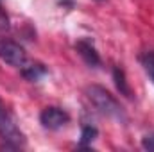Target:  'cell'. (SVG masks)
I'll list each match as a JSON object with an SVG mask.
<instances>
[{
  "label": "cell",
  "instance_id": "obj_1",
  "mask_svg": "<svg viewBox=\"0 0 154 152\" xmlns=\"http://www.w3.org/2000/svg\"><path fill=\"white\" fill-rule=\"evenodd\" d=\"M88 97H90V100L95 104V108L100 113L108 114V116H113V118H118V120H124V111H122L120 104L104 88H100V86H90L88 88Z\"/></svg>",
  "mask_w": 154,
  "mask_h": 152
},
{
  "label": "cell",
  "instance_id": "obj_2",
  "mask_svg": "<svg viewBox=\"0 0 154 152\" xmlns=\"http://www.w3.org/2000/svg\"><path fill=\"white\" fill-rule=\"evenodd\" d=\"M0 136L4 141L11 143L13 147H18L23 143V134L20 132V129L14 125L13 118L9 116V113L5 111L2 100H0Z\"/></svg>",
  "mask_w": 154,
  "mask_h": 152
},
{
  "label": "cell",
  "instance_id": "obj_3",
  "mask_svg": "<svg viewBox=\"0 0 154 152\" xmlns=\"http://www.w3.org/2000/svg\"><path fill=\"white\" fill-rule=\"evenodd\" d=\"M0 59L5 61L11 66L22 68L27 63V54H25V50L18 43L4 39V41H0Z\"/></svg>",
  "mask_w": 154,
  "mask_h": 152
},
{
  "label": "cell",
  "instance_id": "obj_4",
  "mask_svg": "<svg viewBox=\"0 0 154 152\" xmlns=\"http://www.w3.org/2000/svg\"><path fill=\"white\" fill-rule=\"evenodd\" d=\"M68 114L65 113L63 109L59 108H45L41 114H39V122L45 129H50V131H56V129H61L66 122H68Z\"/></svg>",
  "mask_w": 154,
  "mask_h": 152
},
{
  "label": "cell",
  "instance_id": "obj_5",
  "mask_svg": "<svg viewBox=\"0 0 154 152\" xmlns=\"http://www.w3.org/2000/svg\"><path fill=\"white\" fill-rule=\"evenodd\" d=\"M75 48H77V52H79V56L86 61V65H90V66H99V65H100L99 52L95 50V47H93L90 41H86V39L77 41Z\"/></svg>",
  "mask_w": 154,
  "mask_h": 152
},
{
  "label": "cell",
  "instance_id": "obj_6",
  "mask_svg": "<svg viewBox=\"0 0 154 152\" xmlns=\"http://www.w3.org/2000/svg\"><path fill=\"white\" fill-rule=\"evenodd\" d=\"M22 74H23V77L27 81H39L41 77L47 74V68L43 65H39V63H32V65H27L25 63L22 66Z\"/></svg>",
  "mask_w": 154,
  "mask_h": 152
},
{
  "label": "cell",
  "instance_id": "obj_7",
  "mask_svg": "<svg viewBox=\"0 0 154 152\" xmlns=\"http://www.w3.org/2000/svg\"><path fill=\"white\" fill-rule=\"evenodd\" d=\"M113 79H115V84H116V88H118V91L122 95H125V97H131V88H129V84L125 81V75H124L122 68L116 66L115 70H113Z\"/></svg>",
  "mask_w": 154,
  "mask_h": 152
},
{
  "label": "cell",
  "instance_id": "obj_8",
  "mask_svg": "<svg viewBox=\"0 0 154 152\" xmlns=\"http://www.w3.org/2000/svg\"><path fill=\"white\" fill-rule=\"evenodd\" d=\"M142 65H143L145 72L149 74V77L154 81V52H145L142 56Z\"/></svg>",
  "mask_w": 154,
  "mask_h": 152
},
{
  "label": "cell",
  "instance_id": "obj_9",
  "mask_svg": "<svg viewBox=\"0 0 154 152\" xmlns=\"http://www.w3.org/2000/svg\"><path fill=\"white\" fill-rule=\"evenodd\" d=\"M95 138H97V129H95V127H90V125L82 127V134H81V145H88V143H91Z\"/></svg>",
  "mask_w": 154,
  "mask_h": 152
},
{
  "label": "cell",
  "instance_id": "obj_10",
  "mask_svg": "<svg viewBox=\"0 0 154 152\" xmlns=\"http://www.w3.org/2000/svg\"><path fill=\"white\" fill-rule=\"evenodd\" d=\"M142 145H143V149H145V150L154 152V132H152V134H147V136L143 138Z\"/></svg>",
  "mask_w": 154,
  "mask_h": 152
}]
</instances>
